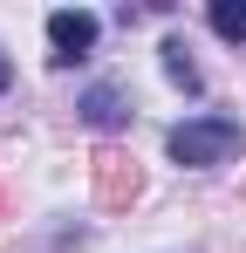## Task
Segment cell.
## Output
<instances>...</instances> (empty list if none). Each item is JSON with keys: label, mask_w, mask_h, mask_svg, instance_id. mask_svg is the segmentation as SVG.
<instances>
[{"label": "cell", "mask_w": 246, "mask_h": 253, "mask_svg": "<svg viewBox=\"0 0 246 253\" xmlns=\"http://www.w3.org/2000/svg\"><path fill=\"white\" fill-rule=\"evenodd\" d=\"M82 117H89V124L96 130H110L123 117V103H117V89H89V96H82Z\"/></svg>", "instance_id": "5b68a950"}, {"label": "cell", "mask_w": 246, "mask_h": 253, "mask_svg": "<svg viewBox=\"0 0 246 253\" xmlns=\"http://www.w3.org/2000/svg\"><path fill=\"white\" fill-rule=\"evenodd\" d=\"M240 144L246 137H240L233 117H192V124H178L171 137H164V151H171L178 165H226Z\"/></svg>", "instance_id": "6da1fadb"}, {"label": "cell", "mask_w": 246, "mask_h": 253, "mask_svg": "<svg viewBox=\"0 0 246 253\" xmlns=\"http://www.w3.org/2000/svg\"><path fill=\"white\" fill-rule=\"evenodd\" d=\"M7 83H14V69H7V55H0V89H7Z\"/></svg>", "instance_id": "52a82bcc"}, {"label": "cell", "mask_w": 246, "mask_h": 253, "mask_svg": "<svg viewBox=\"0 0 246 253\" xmlns=\"http://www.w3.org/2000/svg\"><path fill=\"white\" fill-rule=\"evenodd\" d=\"M89 178H96V206H110V212H123L130 199H137V192H144L137 165H130L123 151H110V144H103V151L89 158Z\"/></svg>", "instance_id": "7a4b0ae2"}, {"label": "cell", "mask_w": 246, "mask_h": 253, "mask_svg": "<svg viewBox=\"0 0 246 253\" xmlns=\"http://www.w3.org/2000/svg\"><path fill=\"white\" fill-rule=\"evenodd\" d=\"M164 76H171L178 89H199V62H192V48L178 42V35L164 42Z\"/></svg>", "instance_id": "277c9868"}, {"label": "cell", "mask_w": 246, "mask_h": 253, "mask_svg": "<svg viewBox=\"0 0 246 253\" xmlns=\"http://www.w3.org/2000/svg\"><path fill=\"white\" fill-rule=\"evenodd\" d=\"M48 42H55V62H76L96 48V14H82V7H62V14H48Z\"/></svg>", "instance_id": "3957f363"}, {"label": "cell", "mask_w": 246, "mask_h": 253, "mask_svg": "<svg viewBox=\"0 0 246 253\" xmlns=\"http://www.w3.org/2000/svg\"><path fill=\"white\" fill-rule=\"evenodd\" d=\"M212 28L226 42H246V0H212Z\"/></svg>", "instance_id": "8992f818"}]
</instances>
